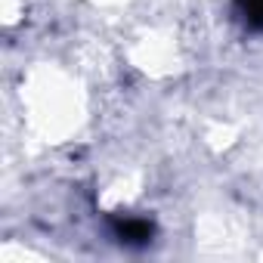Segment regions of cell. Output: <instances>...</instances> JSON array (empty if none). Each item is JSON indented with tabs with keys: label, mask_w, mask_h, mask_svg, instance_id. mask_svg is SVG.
I'll return each instance as SVG.
<instances>
[{
	"label": "cell",
	"mask_w": 263,
	"mask_h": 263,
	"mask_svg": "<svg viewBox=\"0 0 263 263\" xmlns=\"http://www.w3.org/2000/svg\"><path fill=\"white\" fill-rule=\"evenodd\" d=\"M241 10H245L251 25L263 28V0H241Z\"/></svg>",
	"instance_id": "6da1fadb"
}]
</instances>
